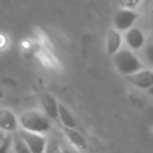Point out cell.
<instances>
[{
  "mask_svg": "<svg viewBox=\"0 0 153 153\" xmlns=\"http://www.w3.org/2000/svg\"><path fill=\"white\" fill-rule=\"evenodd\" d=\"M18 121L20 129L30 133L44 135L51 128V121L44 112L38 110H27L22 112L18 116Z\"/></svg>",
  "mask_w": 153,
  "mask_h": 153,
  "instance_id": "6da1fadb",
  "label": "cell"
},
{
  "mask_svg": "<svg viewBox=\"0 0 153 153\" xmlns=\"http://www.w3.org/2000/svg\"><path fill=\"white\" fill-rule=\"evenodd\" d=\"M114 65L118 73L129 76L143 68L141 60L129 48H122L112 56Z\"/></svg>",
  "mask_w": 153,
  "mask_h": 153,
  "instance_id": "7a4b0ae2",
  "label": "cell"
},
{
  "mask_svg": "<svg viewBox=\"0 0 153 153\" xmlns=\"http://www.w3.org/2000/svg\"><path fill=\"white\" fill-rule=\"evenodd\" d=\"M137 13L135 10H129V8H120L116 11L114 16V29L117 31H128L129 29L134 27L135 22L137 20Z\"/></svg>",
  "mask_w": 153,
  "mask_h": 153,
  "instance_id": "3957f363",
  "label": "cell"
},
{
  "mask_svg": "<svg viewBox=\"0 0 153 153\" xmlns=\"http://www.w3.org/2000/svg\"><path fill=\"white\" fill-rule=\"evenodd\" d=\"M18 134L25 141L31 153H45L47 145H48V139L45 137V135L30 133L23 129H19Z\"/></svg>",
  "mask_w": 153,
  "mask_h": 153,
  "instance_id": "277c9868",
  "label": "cell"
},
{
  "mask_svg": "<svg viewBox=\"0 0 153 153\" xmlns=\"http://www.w3.org/2000/svg\"><path fill=\"white\" fill-rule=\"evenodd\" d=\"M20 129L18 116L7 108H0V130L6 134L18 133Z\"/></svg>",
  "mask_w": 153,
  "mask_h": 153,
  "instance_id": "5b68a950",
  "label": "cell"
},
{
  "mask_svg": "<svg viewBox=\"0 0 153 153\" xmlns=\"http://www.w3.org/2000/svg\"><path fill=\"white\" fill-rule=\"evenodd\" d=\"M127 78H128V81L133 86L141 88V90H148L149 87L153 86V71H151V69L142 68L139 72H136Z\"/></svg>",
  "mask_w": 153,
  "mask_h": 153,
  "instance_id": "8992f818",
  "label": "cell"
},
{
  "mask_svg": "<svg viewBox=\"0 0 153 153\" xmlns=\"http://www.w3.org/2000/svg\"><path fill=\"white\" fill-rule=\"evenodd\" d=\"M123 39L127 44V48H129L133 51L142 49L146 43V37L139 27H131L128 31H126Z\"/></svg>",
  "mask_w": 153,
  "mask_h": 153,
  "instance_id": "52a82bcc",
  "label": "cell"
},
{
  "mask_svg": "<svg viewBox=\"0 0 153 153\" xmlns=\"http://www.w3.org/2000/svg\"><path fill=\"white\" fill-rule=\"evenodd\" d=\"M43 112L48 116L50 121H59V105L60 103L50 93H44L41 98Z\"/></svg>",
  "mask_w": 153,
  "mask_h": 153,
  "instance_id": "ba28073f",
  "label": "cell"
},
{
  "mask_svg": "<svg viewBox=\"0 0 153 153\" xmlns=\"http://www.w3.org/2000/svg\"><path fill=\"white\" fill-rule=\"evenodd\" d=\"M123 37L121 35L120 31H117L116 29H111L108 31L106 38H105V49L106 53L111 56H114L118 50L122 49V44H123Z\"/></svg>",
  "mask_w": 153,
  "mask_h": 153,
  "instance_id": "9c48e42d",
  "label": "cell"
},
{
  "mask_svg": "<svg viewBox=\"0 0 153 153\" xmlns=\"http://www.w3.org/2000/svg\"><path fill=\"white\" fill-rule=\"evenodd\" d=\"M62 131H63V135L66 136V139L68 140L69 145L75 147L76 149H79L80 152L81 151H85L87 148V142H86V139L84 137V135L78 131L75 128H67V127H62Z\"/></svg>",
  "mask_w": 153,
  "mask_h": 153,
  "instance_id": "30bf717a",
  "label": "cell"
},
{
  "mask_svg": "<svg viewBox=\"0 0 153 153\" xmlns=\"http://www.w3.org/2000/svg\"><path fill=\"white\" fill-rule=\"evenodd\" d=\"M59 121L61 122L62 127H67V128H75L76 127V121L74 115L69 111V109L61 104L59 105Z\"/></svg>",
  "mask_w": 153,
  "mask_h": 153,
  "instance_id": "8fae6325",
  "label": "cell"
},
{
  "mask_svg": "<svg viewBox=\"0 0 153 153\" xmlns=\"http://www.w3.org/2000/svg\"><path fill=\"white\" fill-rule=\"evenodd\" d=\"M12 151L14 153H31L27 145L18 133L12 134Z\"/></svg>",
  "mask_w": 153,
  "mask_h": 153,
  "instance_id": "7c38bea8",
  "label": "cell"
},
{
  "mask_svg": "<svg viewBox=\"0 0 153 153\" xmlns=\"http://www.w3.org/2000/svg\"><path fill=\"white\" fill-rule=\"evenodd\" d=\"M142 0H118L120 5L122 8H129V10H135Z\"/></svg>",
  "mask_w": 153,
  "mask_h": 153,
  "instance_id": "4fadbf2b",
  "label": "cell"
},
{
  "mask_svg": "<svg viewBox=\"0 0 153 153\" xmlns=\"http://www.w3.org/2000/svg\"><path fill=\"white\" fill-rule=\"evenodd\" d=\"M143 56H145V60L151 65L153 66V43H149L143 49Z\"/></svg>",
  "mask_w": 153,
  "mask_h": 153,
  "instance_id": "5bb4252c",
  "label": "cell"
},
{
  "mask_svg": "<svg viewBox=\"0 0 153 153\" xmlns=\"http://www.w3.org/2000/svg\"><path fill=\"white\" fill-rule=\"evenodd\" d=\"M12 149V134H8L0 146V153H10Z\"/></svg>",
  "mask_w": 153,
  "mask_h": 153,
  "instance_id": "9a60e30c",
  "label": "cell"
},
{
  "mask_svg": "<svg viewBox=\"0 0 153 153\" xmlns=\"http://www.w3.org/2000/svg\"><path fill=\"white\" fill-rule=\"evenodd\" d=\"M45 153H61V146L56 141H48Z\"/></svg>",
  "mask_w": 153,
  "mask_h": 153,
  "instance_id": "2e32d148",
  "label": "cell"
},
{
  "mask_svg": "<svg viewBox=\"0 0 153 153\" xmlns=\"http://www.w3.org/2000/svg\"><path fill=\"white\" fill-rule=\"evenodd\" d=\"M61 153H81L79 149H76L75 147L71 146V145H67L65 147H61Z\"/></svg>",
  "mask_w": 153,
  "mask_h": 153,
  "instance_id": "e0dca14e",
  "label": "cell"
},
{
  "mask_svg": "<svg viewBox=\"0 0 153 153\" xmlns=\"http://www.w3.org/2000/svg\"><path fill=\"white\" fill-rule=\"evenodd\" d=\"M7 135L8 134H6L5 131H2V130H0V146H1V143L5 141V139L7 137Z\"/></svg>",
  "mask_w": 153,
  "mask_h": 153,
  "instance_id": "ac0fdd59",
  "label": "cell"
},
{
  "mask_svg": "<svg viewBox=\"0 0 153 153\" xmlns=\"http://www.w3.org/2000/svg\"><path fill=\"white\" fill-rule=\"evenodd\" d=\"M147 91H148V93H149V94H152V96H153V86H152V87H149Z\"/></svg>",
  "mask_w": 153,
  "mask_h": 153,
  "instance_id": "d6986e66",
  "label": "cell"
},
{
  "mask_svg": "<svg viewBox=\"0 0 153 153\" xmlns=\"http://www.w3.org/2000/svg\"><path fill=\"white\" fill-rule=\"evenodd\" d=\"M152 29H153V16H152Z\"/></svg>",
  "mask_w": 153,
  "mask_h": 153,
  "instance_id": "ffe728a7",
  "label": "cell"
},
{
  "mask_svg": "<svg viewBox=\"0 0 153 153\" xmlns=\"http://www.w3.org/2000/svg\"><path fill=\"white\" fill-rule=\"evenodd\" d=\"M10 153H14V152H13V151H12V149H11V152H10Z\"/></svg>",
  "mask_w": 153,
  "mask_h": 153,
  "instance_id": "44dd1931",
  "label": "cell"
}]
</instances>
